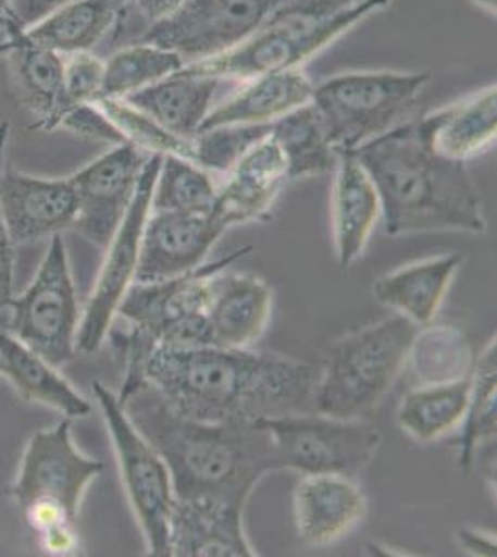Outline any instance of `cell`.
<instances>
[{
	"mask_svg": "<svg viewBox=\"0 0 497 557\" xmlns=\"http://www.w3.org/2000/svg\"><path fill=\"white\" fill-rule=\"evenodd\" d=\"M318 368L249 348L154 344L144 381L184 417L204 422L262 420L314 411Z\"/></svg>",
	"mask_w": 497,
	"mask_h": 557,
	"instance_id": "1",
	"label": "cell"
},
{
	"mask_svg": "<svg viewBox=\"0 0 497 557\" xmlns=\"http://www.w3.org/2000/svg\"><path fill=\"white\" fill-rule=\"evenodd\" d=\"M121 406L164 459L178 500L215 498L246 507L260 480L281 470L275 444L259 420L204 422L184 417L149 383Z\"/></svg>",
	"mask_w": 497,
	"mask_h": 557,
	"instance_id": "2",
	"label": "cell"
},
{
	"mask_svg": "<svg viewBox=\"0 0 497 557\" xmlns=\"http://www.w3.org/2000/svg\"><path fill=\"white\" fill-rule=\"evenodd\" d=\"M377 190L388 236L486 231L485 205L464 162L431 151L415 134L414 121L351 152Z\"/></svg>",
	"mask_w": 497,
	"mask_h": 557,
	"instance_id": "3",
	"label": "cell"
},
{
	"mask_svg": "<svg viewBox=\"0 0 497 557\" xmlns=\"http://www.w3.org/2000/svg\"><path fill=\"white\" fill-rule=\"evenodd\" d=\"M392 0H288L233 51L184 67L218 81L246 83L254 76L302 70L344 34L390 7Z\"/></svg>",
	"mask_w": 497,
	"mask_h": 557,
	"instance_id": "4",
	"label": "cell"
},
{
	"mask_svg": "<svg viewBox=\"0 0 497 557\" xmlns=\"http://www.w3.org/2000/svg\"><path fill=\"white\" fill-rule=\"evenodd\" d=\"M418 330L394 314L328 344L318 368L314 411L347 420L370 417L407 367Z\"/></svg>",
	"mask_w": 497,
	"mask_h": 557,
	"instance_id": "5",
	"label": "cell"
},
{
	"mask_svg": "<svg viewBox=\"0 0 497 557\" xmlns=\"http://www.w3.org/2000/svg\"><path fill=\"white\" fill-rule=\"evenodd\" d=\"M428 84L431 73L351 71L314 86L310 104L340 154L407 123Z\"/></svg>",
	"mask_w": 497,
	"mask_h": 557,
	"instance_id": "6",
	"label": "cell"
},
{
	"mask_svg": "<svg viewBox=\"0 0 497 557\" xmlns=\"http://www.w3.org/2000/svg\"><path fill=\"white\" fill-rule=\"evenodd\" d=\"M275 444L281 470L299 474L357 478L377 456L383 435L368 418H334L320 412H291L262 418Z\"/></svg>",
	"mask_w": 497,
	"mask_h": 557,
	"instance_id": "7",
	"label": "cell"
},
{
	"mask_svg": "<svg viewBox=\"0 0 497 557\" xmlns=\"http://www.w3.org/2000/svg\"><path fill=\"white\" fill-rule=\"evenodd\" d=\"M251 249L244 247L178 277L158 283H133L125 298L121 299L117 314L136 330L144 331L154 344L175 348L212 346L207 320L210 278L233 267Z\"/></svg>",
	"mask_w": 497,
	"mask_h": 557,
	"instance_id": "8",
	"label": "cell"
},
{
	"mask_svg": "<svg viewBox=\"0 0 497 557\" xmlns=\"http://www.w3.org/2000/svg\"><path fill=\"white\" fill-rule=\"evenodd\" d=\"M8 333L54 368L73 361L78 333V304L62 235L52 236L34 283L10 301Z\"/></svg>",
	"mask_w": 497,
	"mask_h": 557,
	"instance_id": "9",
	"label": "cell"
},
{
	"mask_svg": "<svg viewBox=\"0 0 497 557\" xmlns=\"http://www.w3.org/2000/svg\"><path fill=\"white\" fill-rule=\"evenodd\" d=\"M94 394L114 443L121 480L141 525L147 550L154 557H170L167 519L175 502L170 470L164 459L134 428L117 396L101 381H94Z\"/></svg>",
	"mask_w": 497,
	"mask_h": 557,
	"instance_id": "10",
	"label": "cell"
},
{
	"mask_svg": "<svg viewBox=\"0 0 497 557\" xmlns=\"http://www.w3.org/2000/svg\"><path fill=\"white\" fill-rule=\"evenodd\" d=\"M288 0H186L138 41L158 45L186 64L220 57L244 44Z\"/></svg>",
	"mask_w": 497,
	"mask_h": 557,
	"instance_id": "11",
	"label": "cell"
},
{
	"mask_svg": "<svg viewBox=\"0 0 497 557\" xmlns=\"http://www.w3.org/2000/svg\"><path fill=\"white\" fill-rule=\"evenodd\" d=\"M162 159L164 154H149L139 175L133 203L126 210L114 238L108 244L107 259L89 296L83 322L78 323L76 349H80L83 354H95L101 348L117 314L121 299L125 298L126 290L134 283L138 268L139 240L147 215L151 212L152 190Z\"/></svg>",
	"mask_w": 497,
	"mask_h": 557,
	"instance_id": "12",
	"label": "cell"
},
{
	"mask_svg": "<svg viewBox=\"0 0 497 557\" xmlns=\"http://www.w3.org/2000/svg\"><path fill=\"white\" fill-rule=\"evenodd\" d=\"M101 470V461L76 450L71 422L63 420L54 430L38 431L30 438L12 493L25 511L51 506L75 522L84 493Z\"/></svg>",
	"mask_w": 497,
	"mask_h": 557,
	"instance_id": "13",
	"label": "cell"
},
{
	"mask_svg": "<svg viewBox=\"0 0 497 557\" xmlns=\"http://www.w3.org/2000/svg\"><path fill=\"white\" fill-rule=\"evenodd\" d=\"M147 159L138 147L121 144L71 175L78 197L73 231L95 246L108 247L133 203Z\"/></svg>",
	"mask_w": 497,
	"mask_h": 557,
	"instance_id": "14",
	"label": "cell"
},
{
	"mask_svg": "<svg viewBox=\"0 0 497 557\" xmlns=\"http://www.w3.org/2000/svg\"><path fill=\"white\" fill-rule=\"evenodd\" d=\"M225 228L212 214L149 212L134 283H158L194 272L204 264Z\"/></svg>",
	"mask_w": 497,
	"mask_h": 557,
	"instance_id": "15",
	"label": "cell"
},
{
	"mask_svg": "<svg viewBox=\"0 0 497 557\" xmlns=\"http://www.w3.org/2000/svg\"><path fill=\"white\" fill-rule=\"evenodd\" d=\"M78 197L71 178L32 177L2 168L0 214L13 246L38 242L73 228Z\"/></svg>",
	"mask_w": 497,
	"mask_h": 557,
	"instance_id": "16",
	"label": "cell"
},
{
	"mask_svg": "<svg viewBox=\"0 0 497 557\" xmlns=\"http://www.w3.org/2000/svg\"><path fill=\"white\" fill-rule=\"evenodd\" d=\"M288 181V164L270 134L227 173L210 214L225 231L241 223L268 222Z\"/></svg>",
	"mask_w": 497,
	"mask_h": 557,
	"instance_id": "17",
	"label": "cell"
},
{
	"mask_svg": "<svg viewBox=\"0 0 497 557\" xmlns=\"http://www.w3.org/2000/svg\"><path fill=\"white\" fill-rule=\"evenodd\" d=\"M244 509L215 498H175L167 519L170 557H254Z\"/></svg>",
	"mask_w": 497,
	"mask_h": 557,
	"instance_id": "18",
	"label": "cell"
},
{
	"mask_svg": "<svg viewBox=\"0 0 497 557\" xmlns=\"http://www.w3.org/2000/svg\"><path fill=\"white\" fill-rule=\"evenodd\" d=\"M368 502L355 478L302 474L294 493L297 535L305 545L328 546L364 520Z\"/></svg>",
	"mask_w": 497,
	"mask_h": 557,
	"instance_id": "19",
	"label": "cell"
},
{
	"mask_svg": "<svg viewBox=\"0 0 497 557\" xmlns=\"http://www.w3.org/2000/svg\"><path fill=\"white\" fill-rule=\"evenodd\" d=\"M273 292L254 273H214L208 292L207 320L212 346L249 348L268 330Z\"/></svg>",
	"mask_w": 497,
	"mask_h": 557,
	"instance_id": "20",
	"label": "cell"
},
{
	"mask_svg": "<svg viewBox=\"0 0 497 557\" xmlns=\"http://www.w3.org/2000/svg\"><path fill=\"white\" fill-rule=\"evenodd\" d=\"M0 54L10 60L21 101L36 117L34 128L45 133L57 131L70 110L63 97L62 54L32 41L17 20L7 26L0 39Z\"/></svg>",
	"mask_w": 497,
	"mask_h": 557,
	"instance_id": "21",
	"label": "cell"
},
{
	"mask_svg": "<svg viewBox=\"0 0 497 557\" xmlns=\"http://www.w3.org/2000/svg\"><path fill=\"white\" fill-rule=\"evenodd\" d=\"M415 134L444 159L464 162L496 144V84L414 121Z\"/></svg>",
	"mask_w": 497,
	"mask_h": 557,
	"instance_id": "22",
	"label": "cell"
},
{
	"mask_svg": "<svg viewBox=\"0 0 497 557\" xmlns=\"http://www.w3.org/2000/svg\"><path fill=\"white\" fill-rule=\"evenodd\" d=\"M333 218L334 247L341 272H349L372 238L381 218V203L372 178L351 152H340L334 168Z\"/></svg>",
	"mask_w": 497,
	"mask_h": 557,
	"instance_id": "23",
	"label": "cell"
},
{
	"mask_svg": "<svg viewBox=\"0 0 497 557\" xmlns=\"http://www.w3.org/2000/svg\"><path fill=\"white\" fill-rule=\"evenodd\" d=\"M464 257L446 253L412 262L378 277L373 298L418 327L433 323Z\"/></svg>",
	"mask_w": 497,
	"mask_h": 557,
	"instance_id": "24",
	"label": "cell"
},
{
	"mask_svg": "<svg viewBox=\"0 0 497 557\" xmlns=\"http://www.w3.org/2000/svg\"><path fill=\"white\" fill-rule=\"evenodd\" d=\"M314 84L302 70L254 76L236 96L210 110L199 131L227 125H271L309 104Z\"/></svg>",
	"mask_w": 497,
	"mask_h": 557,
	"instance_id": "25",
	"label": "cell"
},
{
	"mask_svg": "<svg viewBox=\"0 0 497 557\" xmlns=\"http://www.w3.org/2000/svg\"><path fill=\"white\" fill-rule=\"evenodd\" d=\"M218 78L183 67L162 81L139 89L125 101L138 108L176 136L194 138L212 110Z\"/></svg>",
	"mask_w": 497,
	"mask_h": 557,
	"instance_id": "26",
	"label": "cell"
},
{
	"mask_svg": "<svg viewBox=\"0 0 497 557\" xmlns=\"http://www.w3.org/2000/svg\"><path fill=\"white\" fill-rule=\"evenodd\" d=\"M125 8L126 0H76L28 26L25 33L32 41L62 57L94 52L117 28Z\"/></svg>",
	"mask_w": 497,
	"mask_h": 557,
	"instance_id": "27",
	"label": "cell"
},
{
	"mask_svg": "<svg viewBox=\"0 0 497 557\" xmlns=\"http://www.w3.org/2000/svg\"><path fill=\"white\" fill-rule=\"evenodd\" d=\"M0 374L7 375L28 401L70 418L88 417L91 412L88 401L58 374L57 368L4 330H0Z\"/></svg>",
	"mask_w": 497,
	"mask_h": 557,
	"instance_id": "28",
	"label": "cell"
},
{
	"mask_svg": "<svg viewBox=\"0 0 497 557\" xmlns=\"http://www.w3.org/2000/svg\"><path fill=\"white\" fill-rule=\"evenodd\" d=\"M472 391V375L447 383H428L405 394L397 424L415 443H435L462 424Z\"/></svg>",
	"mask_w": 497,
	"mask_h": 557,
	"instance_id": "29",
	"label": "cell"
},
{
	"mask_svg": "<svg viewBox=\"0 0 497 557\" xmlns=\"http://www.w3.org/2000/svg\"><path fill=\"white\" fill-rule=\"evenodd\" d=\"M270 134L283 151L290 181L325 175L338 164V152L328 144L310 102L271 123Z\"/></svg>",
	"mask_w": 497,
	"mask_h": 557,
	"instance_id": "30",
	"label": "cell"
},
{
	"mask_svg": "<svg viewBox=\"0 0 497 557\" xmlns=\"http://www.w3.org/2000/svg\"><path fill=\"white\" fill-rule=\"evenodd\" d=\"M497 433V346L496 338L483 349L473 364L472 391L467 414L462 418L459 441V467L472 472L473 451Z\"/></svg>",
	"mask_w": 497,
	"mask_h": 557,
	"instance_id": "31",
	"label": "cell"
},
{
	"mask_svg": "<svg viewBox=\"0 0 497 557\" xmlns=\"http://www.w3.org/2000/svg\"><path fill=\"white\" fill-rule=\"evenodd\" d=\"M409 361L422 385L462 380L472 375L475 364L467 336L449 325L431 323L415 333Z\"/></svg>",
	"mask_w": 497,
	"mask_h": 557,
	"instance_id": "32",
	"label": "cell"
},
{
	"mask_svg": "<svg viewBox=\"0 0 497 557\" xmlns=\"http://www.w3.org/2000/svg\"><path fill=\"white\" fill-rule=\"evenodd\" d=\"M186 62L176 52L158 45L134 41L104 60L102 97L125 99L139 89L183 70Z\"/></svg>",
	"mask_w": 497,
	"mask_h": 557,
	"instance_id": "33",
	"label": "cell"
},
{
	"mask_svg": "<svg viewBox=\"0 0 497 557\" xmlns=\"http://www.w3.org/2000/svg\"><path fill=\"white\" fill-rule=\"evenodd\" d=\"M218 186L212 173L191 160L164 154L151 197V212L210 214L214 209Z\"/></svg>",
	"mask_w": 497,
	"mask_h": 557,
	"instance_id": "34",
	"label": "cell"
},
{
	"mask_svg": "<svg viewBox=\"0 0 497 557\" xmlns=\"http://www.w3.org/2000/svg\"><path fill=\"white\" fill-rule=\"evenodd\" d=\"M95 104L112 121L126 144L138 147L139 151L147 154H176L191 160V138L176 136L125 99L101 97Z\"/></svg>",
	"mask_w": 497,
	"mask_h": 557,
	"instance_id": "35",
	"label": "cell"
},
{
	"mask_svg": "<svg viewBox=\"0 0 497 557\" xmlns=\"http://www.w3.org/2000/svg\"><path fill=\"white\" fill-rule=\"evenodd\" d=\"M270 133L271 125H227L199 131L191 138V162L210 173H228L251 147Z\"/></svg>",
	"mask_w": 497,
	"mask_h": 557,
	"instance_id": "36",
	"label": "cell"
},
{
	"mask_svg": "<svg viewBox=\"0 0 497 557\" xmlns=\"http://www.w3.org/2000/svg\"><path fill=\"white\" fill-rule=\"evenodd\" d=\"M104 60L94 52H76L63 57V97L67 108L94 104L102 97Z\"/></svg>",
	"mask_w": 497,
	"mask_h": 557,
	"instance_id": "37",
	"label": "cell"
},
{
	"mask_svg": "<svg viewBox=\"0 0 497 557\" xmlns=\"http://www.w3.org/2000/svg\"><path fill=\"white\" fill-rule=\"evenodd\" d=\"M67 133H73L78 138L102 141L110 146L126 144L120 131L112 125L104 112L97 104H76L63 114L60 127Z\"/></svg>",
	"mask_w": 497,
	"mask_h": 557,
	"instance_id": "38",
	"label": "cell"
},
{
	"mask_svg": "<svg viewBox=\"0 0 497 557\" xmlns=\"http://www.w3.org/2000/svg\"><path fill=\"white\" fill-rule=\"evenodd\" d=\"M8 138H10V123H0V172L7 159ZM13 288V244L8 236L7 225L0 214V314L8 311L12 301Z\"/></svg>",
	"mask_w": 497,
	"mask_h": 557,
	"instance_id": "39",
	"label": "cell"
},
{
	"mask_svg": "<svg viewBox=\"0 0 497 557\" xmlns=\"http://www.w3.org/2000/svg\"><path fill=\"white\" fill-rule=\"evenodd\" d=\"M184 2L186 0H126V12L136 17L141 25V33H146L149 26L173 15Z\"/></svg>",
	"mask_w": 497,
	"mask_h": 557,
	"instance_id": "40",
	"label": "cell"
},
{
	"mask_svg": "<svg viewBox=\"0 0 497 557\" xmlns=\"http://www.w3.org/2000/svg\"><path fill=\"white\" fill-rule=\"evenodd\" d=\"M71 2H76V0H17L15 13H17L21 26L28 28L60 8L67 7Z\"/></svg>",
	"mask_w": 497,
	"mask_h": 557,
	"instance_id": "41",
	"label": "cell"
},
{
	"mask_svg": "<svg viewBox=\"0 0 497 557\" xmlns=\"http://www.w3.org/2000/svg\"><path fill=\"white\" fill-rule=\"evenodd\" d=\"M459 539L462 541V548H464V550L477 554V556L479 554H481V556H496V541L488 537V535H483V533L477 532V530H468V528H464Z\"/></svg>",
	"mask_w": 497,
	"mask_h": 557,
	"instance_id": "42",
	"label": "cell"
},
{
	"mask_svg": "<svg viewBox=\"0 0 497 557\" xmlns=\"http://www.w3.org/2000/svg\"><path fill=\"white\" fill-rule=\"evenodd\" d=\"M15 8H17V0H0V39L4 36L7 26L10 25L12 21L17 20Z\"/></svg>",
	"mask_w": 497,
	"mask_h": 557,
	"instance_id": "43",
	"label": "cell"
},
{
	"mask_svg": "<svg viewBox=\"0 0 497 557\" xmlns=\"http://www.w3.org/2000/svg\"><path fill=\"white\" fill-rule=\"evenodd\" d=\"M472 4L481 8V10H485L486 13H490V15H496L497 10V0H470Z\"/></svg>",
	"mask_w": 497,
	"mask_h": 557,
	"instance_id": "44",
	"label": "cell"
}]
</instances>
